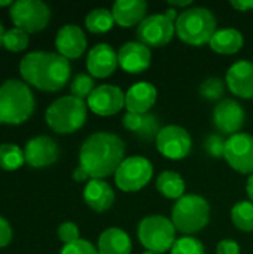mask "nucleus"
<instances>
[{"label":"nucleus","mask_w":253,"mask_h":254,"mask_svg":"<svg viewBox=\"0 0 253 254\" xmlns=\"http://www.w3.org/2000/svg\"><path fill=\"white\" fill-rule=\"evenodd\" d=\"M70 63L60 54L34 51L27 54L19 63V73L31 86L42 91H58L70 79Z\"/></svg>","instance_id":"2"},{"label":"nucleus","mask_w":253,"mask_h":254,"mask_svg":"<svg viewBox=\"0 0 253 254\" xmlns=\"http://www.w3.org/2000/svg\"><path fill=\"white\" fill-rule=\"evenodd\" d=\"M246 192H248L249 201H252L253 202V174H251V177L248 179V183H246Z\"/></svg>","instance_id":"43"},{"label":"nucleus","mask_w":253,"mask_h":254,"mask_svg":"<svg viewBox=\"0 0 253 254\" xmlns=\"http://www.w3.org/2000/svg\"><path fill=\"white\" fill-rule=\"evenodd\" d=\"M88 106L85 100L75 95L60 97L46 109V124L58 134H72L84 127L86 122Z\"/></svg>","instance_id":"6"},{"label":"nucleus","mask_w":253,"mask_h":254,"mask_svg":"<svg viewBox=\"0 0 253 254\" xmlns=\"http://www.w3.org/2000/svg\"><path fill=\"white\" fill-rule=\"evenodd\" d=\"M125 159L124 140L107 131L91 134L81 146L79 165L91 179H104L116 173Z\"/></svg>","instance_id":"1"},{"label":"nucleus","mask_w":253,"mask_h":254,"mask_svg":"<svg viewBox=\"0 0 253 254\" xmlns=\"http://www.w3.org/2000/svg\"><path fill=\"white\" fill-rule=\"evenodd\" d=\"M58 237L64 243V246L72 244V243L81 240L79 238V228L73 222H64L58 228Z\"/></svg>","instance_id":"36"},{"label":"nucleus","mask_w":253,"mask_h":254,"mask_svg":"<svg viewBox=\"0 0 253 254\" xmlns=\"http://www.w3.org/2000/svg\"><path fill=\"white\" fill-rule=\"evenodd\" d=\"M171 222L177 232L191 237L203 231L210 220V205L206 198L191 193L177 199L171 208Z\"/></svg>","instance_id":"5"},{"label":"nucleus","mask_w":253,"mask_h":254,"mask_svg":"<svg viewBox=\"0 0 253 254\" xmlns=\"http://www.w3.org/2000/svg\"><path fill=\"white\" fill-rule=\"evenodd\" d=\"M10 18L16 28L36 33L48 25L51 9L40 0H16L10 6Z\"/></svg>","instance_id":"9"},{"label":"nucleus","mask_w":253,"mask_h":254,"mask_svg":"<svg viewBox=\"0 0 253 254\" xmlns=\"http://www.w3.org/2000/svg\"><path fill=\"white\" fill-rule=\"evenodd\" d=\"M86 36L76 24H66L61 27L55 37V46L60 55L67 60L79 58L86 49Z\"/></svg>","instance_id":"17"},{"label":"nucleus","mask_w":253,"mask_h":254,"mask_svg":"<svg viewBox=\"0 0 253 254\" xmlns=\"http://www.w3.org/2000/svg\"><path fill=\"white\" fill-rule=\"evenodd\" d=\"M122 125H124L125 129L136 134L139 138H143V140H148V141L152 140V138H157L158 132L161 131L160 121L152 113L139 115V113L127 112L122 116Z\"/></svg>","instance_id":"23"},{"label":"nucleus","mask_w":253,"mask_h":254,"mask_svg":"<svg viewBox=\"0 0 253 254\" xmlns=\"http://www.w3.org/2000/svg\"><path fill=\"white\" fill-rule=\"evenodd\" d=\"M185 180L176 171H163L157 177V190L169 199H180L185 195Z\"/></svg>","instance_id":"26"},{"label":"nucleus","mask_w":253,"mask_h":254,"mask_svg":"<svg viewBox=\"0 0 253 254\" xmlns=\"http://www.w3.org/2000/svg\"><path fill=\"white\" fill-rule=\"evenodd\" d=\"M224 159L240 174H253V135L237 132L227 140Z\"/></svg>","instance_id":"12"},{"label":"nucleus","mask_w":253,"mask_h":254,"mask_svg":"<svg viewBox=\"0 0 253 254\" xmlns=\"http://www.w3.org/2000/svg\"><path fill=\"white\" fill-rule=\"evenodd\" d=\"M225 82L228 89L240 98H253V63L240 60L234 63L228 71Z\"/></svg>","instance_id":"19"},{"label":"nucleus","mask_w":253,"mask_h":254,"mask_svg":"<svg viewBox=\"0 0 253 254\" xmlns=\"http://www.w3.org/2000/svg\"><path fill=\"white\" fill-rule=\"evenodd\" d=\"M115 24L130 28L139 25L146 18L148 3L143 0H118L112 6Z\"/></svg>","instance_id":"22"},{"label":"nucleus","mask_w":253,"mask_h":254,"mask_svg":"<svg viewBox=\"0 0 253 254\" xmlns=\"http://www.w3.org/2000/svg\"><path fill=\"white\" fill-rule=\"evenodd\" d=\"M169 6L174 7V9L176 7H189V6L192 7V0H182V1L180 0H177V1L176 0H169Z\"/></svg>","instance_id":"41"},{"label":"nucleus","mask_w":253,"mask_h":254,"mask_svg":"<svg viewBox=\"0 0 253 254\" xmlns=\"http://www.w3.org/2000/svg\"><path fill=\"white\" fill-rule=\"evenodd\" d=\"M216 25L218 22L213 12L201 6H192L182 10L174 22L177 37L192 46L209 43L218 31Z\"/></svg>","instance_id":"4"},{"label":"nucleus","mask_w":253,"mask_h":254,"mask_svg":"<svg viewBox=\"0 0 253 254\" xmlns=\"http://www.w3.org/2000/svg\"><path fill=\"white\" fill-rule=\"evenodd\" d=\"M12 4H13L12 0H0V7L1 6H12Z\"/></svg>","instance_id":"44"},{"label":"nucleus","mask_w":253,"mask_h":254,"mask_svg":"<svg viewBox=\"0 0 253 254\" xmlns=\"http://www.w3.org/2000/svg\"><path fill=\"white\" fill-rule=\"evenodd\" d=\"M4 33H6V31H4V28H3V25L0 24V46L3 45V36H4Z\"/></svg>","instance_id":"45"},{"label":"nucleus","mask_w":253,"mask_h":254,"mask_svg":"<svg viewBox=\"0 0 253 254\" xmlns=\"http://www.w3.org/2000/svg\"><path fill=\"white\" fill-rule=\"evenodd\" d=\"M12 240V228L9 222L0 216V249L6 247Z\"/></svg>","instance_id":"38"},{"label":"nucleus","mask_w":253,"mask_h":254,"mask_svg":"<svg viewBox=\"0 0 253 254\" xmlns=\"http://www.w3.org/2000/svg\"><path fill=\"white\" fill-rule=\"evenodd\" d=\"M142 254H160V253H155V252H151V250H145Z\"/></svg>","instance_id":"46"},{"label":"nucleus","mask_w":253,"mask_h":254,"mask_svg":"<svg viewBox=\"0 0 253 254\" xmlns=\"http://www.w3.org/2000/svg\"><path fill=\"white\" fill-rule=\"evenodd\" d=\"M225 146H227V140L219 134H210L204 140V149H206L207 155L212 158H216V159L224 158Z\"/></svg>","instance_id":"34"},{"label":"nucleus","mask_w":253,"mask_h":254,"mask_svg":"<svg viewBox=\"0 0 253 254\" xmlns=\"http://www.w3.org/2000/svg\"><path fill=\"white\" fill-rule=\"evenodd\" d=\"M171 254H206L203 243L194 237H182L177 238L171 247Z\"/></svg>","instance_id":"32"},{"label":"nucleus","mask_w":253,"mask_h":254,"mask_svg":"<svg viewBox=\"0 0 253 254\" xmlns=\"http://www.w3.org/2000/svg\"><path fill=\"white\" fill-rule=\"evenodd\" d=\"M28 42H30L28 33H25L24 30L16 28V27L7 30L3 36V46L12 52L24 51L28 46Z\"/></svg>","instance_id":"30"},{"label":"nucleus","mask_w":253,"mask_h":254,"mask_svg":"<svg viewBox=\"0 0 253 254\" xmlns=\"http://www.w3.org/2000/svg\"><path fill=\"white\" fill-rule=\"evenodd\" d=\"M25 161L24 150L13 143L0 144V168L4 171L18 170Z\"/></svg>","instance_id":"28"},{"label":"nucleus","mask_w":253,"mask_h":254,"mask_svg":"<svg viewBox=\"0 0 253 254\" xmlns=\"http://www.w3.org/2000/svg\"><path fill=\"white\" fill-rule=\"evenodd\" d=\"M73 179L76 180V182H89L91 180V177H89V174L79 165V167H76L75 168V171H73Z\"/></svg>","instance_id":"40"},{"label":"nucleus","mask_w":253,"mask_h":254,"mask_svg":"<svg viewBox=\"0 0 253 254\" xmlns=\"http://www.w3.org/2000/svg\"><path fill=\"white\" fill-rule=\"evenodd\" d=\"M243 43L245 37L242 31H239L237 28H221L213 34V37L209 42L212 51L222 55L237 54L243 48Z\"/></svg>","instance_id":"25"},{"label":"nucleus","mask_w":253,"mask_h":254,"mask_svg":"<svg viewBox=\"0 0 253 254\" xmlns=\"http://www.w3.org/2000/svg\"><path fill=\"white\" fill-rule=\"evenodd\" d=\"M95 89L94 86V79L91 74H86V73H78L72 83H70V91H72V95L84 100V98H88L91 95V92Z\"/></svg>","instance_id":"31"},{"label":"nucleus","mask_w":253,"mask_h":254,"mask_svg":"<svg viewBox=\"0 0 253 254\" xmlns=\"http://www.w3.org/2000/svg\"><path fill=\"white\" fill-rule=\"evenodd\" d=\"M118 52L107 43H97L86 57V70L92 77L104 79L118 68Z\"/></svg>","instance_id":"16"},{"label":"nucleus","mask_w":253,"mask_h":254,"mask_svg":"<svg viewBox=\"0 0 253 254\" xmlns=\"http://www.w3.org/2000/svg\"><path fill=\"white\" fill-rule=\"evenodd\" d=\"M136 34L139 42L148 48H163L171 42L176 34V27L164 13H154L137 25Z\"/></svg>","instance_id":"10"},{"label":"nucleus","mask_w":253,"mask_h":254,"mask_svg":"<svg viewBox=\"0 0 253 254\" xmlns=\"http://www.w3.org/2000/svg\"><path fill=\"white\" fill-rule=\"evenodd\" d=\"M118 61L124 71L131 74L142 73L151 65L152 52L146 45L140 43L139 40L127 42L118 51Z\"/></svg>","instance_id":"18"},{"label":"nucleus","mask_w":253,"mask_h":254,"mask_svg":"<svg viewBox=\"0 0 253 254\" xmlns=\"http://www.w3.org/2000/svg\"><path fill=\"white\" fill-rule=\"evenodd\" d=\"M88 109L98 116H113L125 107V92L116 85H100L86 98Z\"/></svg>","instance_id":"13"},{"label":"nucleus","mask_w":253,"mask_h":254,"mask_svg":"<svg viewBox=\"0 0 253 254\" xmlns=\"http://www.w3.org/2000/svg\"><path fill=\"white\" fill-rule=\"evenodd\" d=\"M97 249L100 254H131L133 244L125 231L119 228H109L101 232Z\"/></svg>","instance_id":"24"},{"label":"nucleus","mask_w":253,"mask_h":254,"mask_svg":"<svg viewBox=\"0 0 253 254\" xmlns=\"http://www.w3.org/2000/svg\"><path fill=\"white\" fill-rule=\"evenodd\" d=\"M164 15H166L170 21L176 22L180 13L177 12V9H174V7H169V9H166V10H164Z\"/></svg>","instance_id":"42"},{"label":"nucleus","mask_w":253,"mask_h":254,"mask_svg":"<svg viewBox=\"0 0 253 254\" xmlns=\"http://www.w3.org/2000/svg\"><path fill=\"white\" fill-rule=\"evenodd\" d=\"M158 98V91L151 82H137L125 92V109L130 113H149Z\"/></svg>","instance_id":"20"},{"label":"nucleus","mask_w":253,"mask_h":254,"mask_svg":"<svg viewBox=\"0 0 253 254\" xmlns=\"http://www.w3.org/2000/svg\"><path fill=\"white\" fill-rule=\"evenodd\" d=\"M60 155L58 144L48 135H39L27 141L24 147L25 162L33 168H45L52 165Z\"/></svg>","instance_id":"15"},{"label":"nucleus","mask_w":253,"mask_h":254,"mask_svg":"<svg viewBox=\"0 0 253 254\" xmlns=\"http://www.w3.org/2000/svg\"><path fill=\"white\" fill-rule=\"evenodd\" d=\"M85 25L91 33L103 34L113 28L115 18H113L112 10L106 9V7H97V9H92L85 16Z\"/></svg>","instance_id":"27"},{"label":"nucleus","mask_w":253,"mask_h":254,"mask_svg":"<svg viewBox=\"0 0 253 254\" xmlns=\"http://www.w3.org/2000/svg\"><path fill=\"white\" fill-rule=\"evenodd\" d=\"M154 177V165L145 156H130L115 173V183L122 192H139Z\"/></svg>","instance_id":"8"},{"label":"nucleus","mask_w":253,"mask_h":254,"mask_svg":"<svg viewBox=\"0 0 253 254\" xmlns=\"http://www.w3.org/2000/svg\"><path fill=\"white\" fill-rule=\"evenodd\" d=\"M224 91H225V83L219 77H209L200 85V95L210 101L219 100L224 95Z\"/></svg>","instance_id":"33"},{"label":"nucleus","mask_w":253,"mask_h":254,"mask_svg":"<svg viewBox=\"0 0 253 254\" xmlns=\"http://www.w3.org/2000/svg\"><path fill=\"white\" fill-rule=\"evenodd\" d=\"M231 6L240 12H248L253 9V0H233Z\"/></svg>","instance_id":"39"},{"label":"nucleus","mask_w":253,"mask_h":254,"mask_svg":"<svg viewBox=\"0 0 253 254\" xmlns=\"http://www.w3.org/2000/svg\"><path fill=\"white\" fill-rule=\"evenodd\" d=\"M176 228L171 219L163 214H152L140 220L137 237L140 244L155 253H167L176 243Z\"/></svg>","instance_id":"7"},{"label":"nucleus","mask_w":253,"mask_h":254,"mask_svg":"<svg viewBox=\"0 0 253 254\" xmlns=\"http://www.w3.org/2000/svg\"><path fill=\"white\" fill-rule=\"evenodd\" d=\"M60 254H100L98 253V249L92 244V243H89V241H86V240H78V241H75V243H72V244H66L64 247H63V250H61V253Z\"/></svg>","instance_id":"35"},{"label":"nucleus","mask_w":253,"mask_h":254,"mask_svg":"<svg viewBox=\"0 0 253 254\" xmlns=\"http://www.w3.org/2000/svg\"><path fill=\"white\" fill-rule=\"evenodd\" d=\"M155 141H157L158 152L164 158L171 161H179L186 158L192 149V138L189 132L179 125L163 127Z\"/></svg>","instance_id":"11"},{"label":"nucleus","mask_w":253,"mask_h":254,"mask_svg":"<svg viewBox=\"0 0 253 254\" xmlns=\"http://www.w3.org/2000/svg\"><path fill=\"white\" fill-rule=\"evenodd\" d=\"M231 220L234 226L243 232H253V202L240 201L231 210Z\"/></svg>","instance_id":"29"},{"label":"nucleus","mask_w":253,"mask_h":254,"mask_svg":"<svg viewBox=\"0 0 253 254\" xmlns=\"http://www.w3.org/2000/svg\"><path fill=\"white\" fill-rule=\"evenodd\" d=\"M213 125L222 132L234 135L240 132V129L245 127L246 122V112L245 109L233 98L222 100L215 109H213Z\"/></svg>","instance_id":"14"},{"label":"nucleus","mask_w":253,"mask_h":254,"mask_svg":"<svg viewBox=\"0 0 253 254\" xmlns=\"http://www.w3.org/2000/svg\"><path fill=\"white\" fill-rule=\"evenodd\" d=\"M84 199L91 210L104 213L113 205L115 192L107 182L101 179H91L84 189Z\"/></svg>","instance_id":"21"},{"label":"nucleus","mask_w":253,"mask_h":254,"mask_svg":"<svg viewBox=\"0 0 253 254\" xmlns=\"http://www.w3.org/2000/svg\"><path fill=\"white\" fill-rule=\"evenodd\" d=\"M216 254H240V246L234 240H222L216 247Z\"/></svg>","instance_id":"37"},{"label":"nucleus","mask_w":253,"mask_h":254,"mask_svg":"<svg viewBox=\"0 0 253 254\" xmlns=\"http://www.w3.org/2000/svg\"><path fill=\"white\" fill-rule=\"evenodd\" d=\"M34 112V95L30 86L18 79L0 85V125H19Z\"/></svg>","instance_id":"3"}]
</instances>
